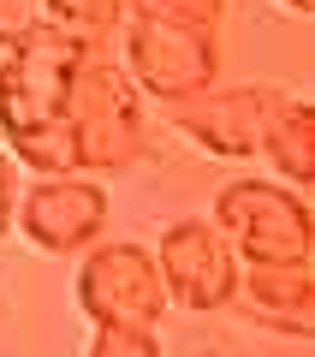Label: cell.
I'll list each match as a JSON object with an SVG mask.
<instances>
[{
	"instance_id": "1",
	"label": "cell",
	"mask_w": 315,
	"mask_h": 357,
	"mask_svg": "<svg viewBox=\"0 0 315 357\" xmlns=\"http://www.w3.org/2000/svg\"><path fill=\"white\" fill-rule=\"evenodd\" d=\"M84 60L89 42L54 24H42L13 54H0V137H6V155H18L36 178L84 173L72 126H66V96H72Z\"/></svg>"
},
{
	"instance_id": "2",
	"label": "cell",
	"mask_w": 315,
	"mask_h": 357,
	"mask_svg": "<svg viewBox=\"0 0 315 357\" xmlns=\"http://www.w3.org/2000/svg\"><path fill=\"white\" fill-rule=\"evenodd\" d=\"M215 232L238 262H315V215L279 178H232L215 197Z\"/></svg>"
},
{
	"instance_id": "3",
	"label": "cell",
	"mask_w": 315,
	"mask_h": 357,
	"mask_svg": "<svg viewBox=\"0 0 315 357\" xmlns=\"http://www.w3.org/2000/svg\"><path fill=\"white\" fill-rule=\"evenodd\" d=\"M66 126L77 143V167L114 173L143 155V89L125 77V66L84 60L72 96H66Z\"/></svg>"
},
{
	"instance_id": "4",
	"label": "cell",
	"mask_w": 315,
	"mask_h": 357,
	"mask_svg": "<svg viewBox=\"0 0 315 357\" xmlns=\"http://www.w3.org/2000/svg\"><path fill=\"white\" fill-rule=\"evenodd\" d=\"M72 298L95 328H143L155 333L167 316V292H161V274H155V256L131 238L114 244H89L84 262H77V280Z\"/></svg>"
},
{
	"instance_id": "5",
	"label": "cell",
	"mask_w": 315,
	"mask_h": 357,
	"mask_svg": "<svg viewBox=\"0 0 315 357\" xmlns=\"http://www.w3.org/2000/svg\"><path fill=\"white\" fill-rule=\"evenodd\" d=\"M220 72V42L215 30L167 24V18H131L125 24V77L149 89L155 102L178 107L215 89Z\"/></svg>"
},
{
	"instance_id": "6",
	"label": "cell",
	"mask_w": 315,
	"mask_h": 357,
	"mask_svg": "<svg viewBox=\"0 0 315 357\" xmlns=\"http://www.w3.org/2000/svg\"><path fill=\"white\" fill-rule=\"evenodd\" d=\"M155 274H161L167 304L197 310V316H215L238 298V256L226 250V238L215 232V220H173L155 244Z\"/></svg>"
},
{
	"instance_id": "7",
	"label": "cell",
	"mask_w": 315,
	"mask_h": 357,
	"mask_svg": "<svg viewBox=\"0 0 315 357\" xmlns=\"http://www.w3.org/2000/svg\"><path fill=\"white\" fill-rule=\"evenodd\" d=\"M13 227L36 244L42 256H77L89 244H101L107 232V191L84 173H60V178H36L18 197Z\"/></svg>"
},
{
	"instance_id": "8",
	"label": "cell",
	"mask_w": 315,
	"mask_h": 357,
	"mask_svg": "<svg viewBox=\"0 0 315 357\" xmlns=\"http://www.w3.org/2000/svg\"><path fill=\"white\" fill-rule=\"evenodd\" d=\"M279 102H286V89H279V84L208 89V96H197V102H178L173 107V126L185 131L197 149L220 155V161H250V155H262Z\"/></svg>"
},
{
	"instance_id": "9",
	"label": "cell",
	"mask_w": 315,
	"mask_h": 357,
	"mask_svg": "<svg viewBox=\"0 0 315 357\" xmlns=\"http://www.w3.org/2000/svg\"><path fill=\"white\" fill-rule=\"evenodd\" d=\"M238 298L268 328L309 333V321H315V262H238Z\"/></svg>"
},
{
	"instance_id": "10",
	"label": "cell",
	"mask_w": 315,
	"mask_h": 357,
	"mask_svg": "<svg viewBox=\"0 0 315 357\" xmlns=\"http://www.w3.org/2000/svg\"><path fill=\"white\" fill-rule=\"evenodd\" d=\"M262 161L286 178L291 191H309L315 185V107H309V96L286 89V102H279L274 126H268Z\"/></svg>"
},
{
	"instance_id": "11",
	"label": "cell",
	"mask_w": 315,
	"mask_h": 357,
	"mask_svg": "<svg viewBox=\"0 0 315 357\" xmlns=\"http://www.w3.org/2000/svg\"><path fill=\"white\" fill-rule=\"evenodd\" d=\"M119 18H125V0H48V24L66 30V36H77V42L114 30Z\"/></svg>"
},
{
	"instance_id": "12",
	"label": "cell",
	"mask_w": 315,
	"mask_h": 357,
	"mask_svg": "<svg viewBox=\"0 0 315 357\" xmlns=\"http://www.w3.org/2000/svg\"><path fill=\"white\" fill-rule=\"evenodd\" d=\"M220 6L226 0H125L131 18H167V24H190V30H220Z\"/></svg>"
},
{
	"instance_id": "13",
	"label": "cell",
	"mask_w": 315,
	"mask_h": 357,
	"mask_svg": "<svg viewBox=\"0 0 315 357\" xmlns=\"http://www.w3.org/2000/svg\"><path fill=\"white\" fill-rule=\"evenodd\" d=\"M48 24V0H0V54H13Z\"/></svg>"
},
{
	"instance_id": "14",
	"label": "cell",
	"mask_w": 315,
	"mask_h": 357,
	"mask_svg": "<svg viewBox=\"0 0 315 357\" xmlns=\"http://www.w3.org/2000/svg\"><path fill=\"white\" fill-rule=\"evenodd\" d=\"M89 357H167V345L143 328H95Z\"/></svg>"
},
{
	"instance_id": "15",
	"label": "cell",
	"mask_w": 315,
	"mask_h": 357,
	"mask_svg": "<svg viewBox=\"0 0 315 357\" xmlns=\"http://www.w3.org/2000/svg\"><path fill=\"white\" fill-rule=\"evenodd\" d=\"M13 215H18V167H13V155L0 149V238L13 232Z\"/></svg>"
},
{
	"instance_id": "16",
	"label": "cell",
	"mask_w": 315,
	"mask_h": 357,
	"mask_svg": "<svg viewBox=\"0 0 315 357\" xmlns=\"http://www.w3.org/2000/svg\"><path fill=\"white\" fill-rule=\"evenodd\" d=\"M178 357H232V351H220V345H202V340H190Z\"/></svg>"
},
{
	"instance_id": "17",
	"label": "cell",
	"mask_w": 315,
	"mask_h": 357,
	"mask_svg": "<svg viewBox=\"0 0 315 357\" xmlns=\"http://www.w3.org/2000/svg\"><path fill=\"white\" fill-rule=\"evenodd\" d=\"M286 13H315V0H286Z\"/></svg>"
}]
</instances>
